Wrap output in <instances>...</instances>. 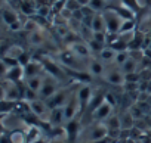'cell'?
I'll return each mask as SVG.
<instances>
[{
	"mask_svg": "<svg viewBox=\"0 0 151 143\" xmlns=\"http://www.w3.org/2000/svg\"><path fill=\"white\" fill-rule=\"evenodd\" d=\"M102 15H104V19H105L107 34H110V36L119 34L120 27H122V22H123L122 18H120L116 12H113L111 9H105V11L102 12Z\"/></svg>",
	"mask_w": 151,
	"mask_h": 143,
	"instance_id": "obj_1",
	"label": "cell"
},
{
	"mask_svg": "<svg viewBox=\"0 0 151 143\" xmlns=\"http://www.w3.org/2000/svg\"><path fill=\"white\" fill-rule=\"evenodd\" d=\"M92 100V90L89 86H82L79 89V93H77V103H79V108L80 111H86L89 103Z\"/></svg>",
	"mask_w": 151,
	"mask_h": 143,
	"instance_id": "obj_2",
	"label": "cell"
},
{
	"mask_svg": "<svg viewBox=\"0 0 151 143\" xmlns=\"http://www.w3.org/2000/svg\"><path fill=\"white\" fill-rule=\"evenodd\" d=\"M67 97H68V92L64 89V90H58L50 99L46 100L47 103V108L49 109H55V108H61V106H65V102H67Z\"/></svg>",
	"mask_w": 151,
	"mask_h": 143,
	"instance_id": "obj_3",
	"label": "cell"
},
{
	"mask_svg": "<svg viewBox=\"0 0 151 143\" xmlns=\"http://www.w3.org/2000/svg\"><path fill=\"white\" fill-rule=\"evenodd\" d=\"M79 131H80V122H79L77 118H74L71 121H67V124L64 127V133H65L68 142H76Z\"/></svg>",
	"mask_w": 151,
	"mask_h": 143,
	"instance_id": "obj_4",
	"label": "cell"
},
{
	"mask_svg": "<svg viewBox=\"0 0 151 143\" xmlns=\"http://www.w3.org/2000/svg\"><path fill=\"white\" fill-rule=\"evenodd\" d=\"M107 9H111L113 12H116L120 18H122V21H130V19H136V15L130 11V9H127L126 6H123V5H119V6H116V5H110Z\"/></svg>",
	"mask_w": 151,
	"mask_h": 143,
	"instance_id": "obj_5",
	"label": "cell"
},
{
	"mask_svg": "<svg viewBox=\"0 0 151 143\" xmlns=\"http://www.w3.org/2000/svg\"><path fill=\"white\" fill-rule=\"evenodd\" d=\"M64 121H65L64 106H61V108H55V109H50V112H49V124H50V125H53V127H59Z\"/></svg>",
	"mask_w": 151,
	"mask_h": 143,
	"instance_id": "obj_6",
	"label": "cell"
},
{
	"mask_svg": "<svg viewBox=\"0 0 151 143\" xmlns=\"http://www.w3.org/2000/svg\"><path fill=\"white\" fill-rule=\"evenodd\" d=\"M24 77H25V75H24V68H22L21 65L8 69V73L5 74V78H6V80H9L11 83H17V84H18Z\"/></svg>",
	"mask_w": 151,
	"mask_h": 143,
	"instance_id": "obj_7",
	"label": "cell"
},
{
	"mask_svg": "<svg viewBox=\"0 0 151 143\" xmlns=\"http://www.w3.org/2000/svg\"><path fill=\"white\" fill-rule=\"evenodd\" d=\"M47 109H49L47 108V103L43 99H37L34 102H30V111H31V114H34L39 118H43V115L46 114Z\"/></svg>",
	"mask_w": 151,
	"mask_h": 143,
	"instance_id": "obj_8",
	"label": "cell"
},
{
	"mask_svg": "<svg viewBox=\"0 0 151 143\" xmlns=\"http://www.w3.org/2000/svg\"><path fill=\"white\" fill-rule=\"evenodd\" d=\"M107 134H108V127L104 125V124H98V125L93 127V130L91 131L89 140H91V142H101V140H105Z\"/></svg>",
	"mask_w": 151,
	"mask_h": 143,
	"instance_id": "obj_9",
	"label": "cell"
},
{
	"mask_svg": "<svg viewBox=\"0 0 151 143\" xmlns=\"http://www.w3.org/2000/svg\"><path fill=\"white\" fill-rule=\"evenodd\" d=\"M43 69V65L42 62H37V60H31L27 66H24V75L25 78H31V77H37L40 74V71Z\"/></svg>",
	"mask_w": 151,
	"mask_h": 143,
	"instance_id": "obj_10",
	"label": "cell"
},
{
	"mask_svg": "<svg viewBox=\"0 0 151 143\" xmlns=\"http://www.w3.org/2000/svg\"><path fill=\"white\" fill-rule=\"evenodd\" d=\"M56 92H58V90H56V86H55L52 81H45V83H43V87H42L40 92H39V95H40V99L47 100V99H50Z\"/></svg>",
	"mask_w": 151,
	"mask_h": 143,
	"instance_id": "obj_11",
	"label": "cell"
},
{
	"mask_svg": "<svg viewBox=\"0 0 151 143\" xmlns=\"http://www.w3.org/2000/svg\"><path fill=\"white\" fill-rule=\"evenodd\" d=\"M71 52L76 55V56H80V58H86L91 55V49L86 43H82V41H76L71 44Z\"/></svg>",
	"mask_w": 151,
	"mask_h": 143,
	"instance_id": "obj_12",
	"label": "cell"
},
{
	"mask_svg": "<svg viewBox=\"0 0 151 143\" xmlns=\"http://www.w3.org/2000/svg\"><path fill=\"white\" fill-rule=\"evenodd\" d=\"M2 18H3V22H5L8 27H11V25L19 22V16L17 15V12L12 11V9H9V8H3V11H2Z\"/></svg>",
	"mask_w": 151,
	"mask_h": 143,
	"instance_id": "obj_13",
	"label": "cell"
},
{
	"mask_svg": "<svg viewBox=\"0 0 151 143\" xmlns=\"http://www.w3.org/2000/svg\"><path fill=\"white\" fill-rule=\"evenodd\" d=\"M111 111H113V106H111L110 103L104 102V103L93 112V118L98 120V121H102V120H105V118H108V117L111 115Z\"/></svg>",
	"mask_w": 151,
	"mask_h": 143,
	"instance_id": "obj_14",
	"label": "cell"
},
{
	"mask_svg": "<svg viewBox=\"0 0 151 143\" xmlns=\"http://www.w3.org/2000/svg\"><path fill=\"white\" fill-rule=\"evenodd\" d=\"M91 28L93 33H102V31H107V27H105V19H104V15L102 14H96L92 19V24H91Z\"/></svg>",
	"mask_w": 151,
	"mask_h": 143,
	"instance_id": "obj_15",
	"label": "cell"
},
{
	"mask_svg": "<svg viewBox=\"0 0 151 143\" xmlns=\"http://www.w3.org/2000/svg\"><path fill=\"white\" fill-rule=\"evenodd\" d=\"M61 60L67 65V66H71V69H76L77 68V63H76V55L71 52V50H65L61 53Z\"/></svg>",
	"mask_w": 151,
	"mask_h": 143,
	"instance_id": "obj_16",
	"label": "cell"
},
{
	"mask_svg": "<svg viewBox=\"0 0 151 143\" xmlns=\"http://www.w3.org/2000/svg\"><path fill=\"white\" fill-rule=\"evenodd\" d=\"M37 9L39 8H36L34 0H22V2H21V11L24 12V15L31 16V15L37 14Z\"/></svg>",
	"mask_w": 151,
	"mask_h": 143,
	"instance_id": "obj_17",
	"label": "cell"
},
{
	"mask_svg": "<svg viewBox=\"0 0 151 143\" xmlns=\"http://www.w3.org/2000/svg\"><path fill=\"white\" fill-rule=\"evenodd\" d=\"M77 109L79 106L76 105L74 102H68L65 106H64V115H65V121H71L76 118V114H77Z\"/></svg>",
	"mask_w": 151,
	"mask_h": 143,
	"instance_id": "obj_18",
	"label": "cell"
},
{
	"mask_svg": "<svg viewBox=\"0 0 151 143\" xmlns=\"http://www.w3.org/2000/svg\"><path fill=\"white\" fill-rule=\"evenodd\" d=\"M104 102H105V96H104V95H96L95 97H92V100H91V103H89V106H88L86 111L93 115V112H95Z\"/></svg>",
	"mask_w": 151,
	"mask_h": 143,
	"instance_id": "obj_19",
	"label": "cell"
},
{
	"mask_svg": "<svg viewBox=\"0 0 151 143\" xmlns=\"http://www.w3.org/2000/svg\"><path fill=\"white\" fill-rule=\"evenodd\" d=\"M95 14H99V12H104L108 5H107V0H91L89 5H88Z\"/></svg>",
	"mask_w": 151,
	"mask_h": 143,
	"instance_id": "obj_20",
	"label": "cell"
},
{
	"mask_svg": "<svg viewBox=\"0 0 151 143\" xmlns=\"http://www.w3.org/2000/svg\"><path fill=\"white\" fill-rule=\"evenodd\" d=\"M11 142L12 143H28L27 142V133L21 131V130H14L9 133Z\"/></svg>",
	"mask_w": 151,
	"mask_h": 143,
	"instance_id": "obj_21",
	"label": "cell"
},
{
	"mask_svg": "<svg viewBox=\"0 0 151 143\" xmlns=\"http://www.w3.org/2000/svg\"><path fill=\"white\" fill-rule=\"evenodd\" d=\"M89 73L92 75H95V77L102 75L104 74V65L99 60H91L89 62Z\"/></svg>",
	"mask_w": 151,
	"mask_h": 143,
	"instance_id": "obj_22",
	"label": "cell"
},
{
	"mask_svg": "<svg viewBox=\"0 0 151 143\" xmlns=\"http://www.w3.org/2000/svg\"><path fill=\"white\" fill-rule=\"evenodd\" d=\"M136 31V19H130V21H123L119 34H129Z\"/></svg>",
	"mask_w": 151,
	"mask_h": 143,
	"instance_id": "obj_23",
	"label": "cell"
},
{
	"mask_svg": "<svg viewBox=\"0 0 151 143\" xmlns=\"http://www.w3.org/2000/svg\"><path fill=\"white\" fill-rule=\"evenodd\" d=\"M116 55H117V52L116 50H113L111 47H104V50L99 53V58H101V60L102 62H113V60H116Z\"/></svg>",
	"mask_w": 151,
	"mask_h": 143,
	"instance_id": "obj_24",
	"label": "cell"
},
{
	"mask_svg": "<svg viewBox=\"0 0 151 143\" xmlns=\"http://www.w3.org/2000/svg\"><path fill=\"white\" fill-rule=\"evenodd\" d=\"M122 73H123V74H132V73H136V59L129 58V59L122 65Z\"/></svg>",
	"mask_w": 151,
	"mask_h": 143,
	"instance_id": "obj_25",
	"label": "cell"
},
{
	"mask_svg": "<svg viewBox=\"0 0 151 143\" xmlns=\"http://www.w3.org/2000/svg\"><path fill=\"white\" fill-rule=\"evenodd\" d=\"M142 40H144V36H142L141 33L135 31L133 38H132L130 43H129V49H130V50H139V49L142 47Z\"/></svg>",
	"mask_w": 151,
	"mask_h": 143,
	"instance_id": "obj_26",
	"label": "cell"
},
{
	"mask_svg": "<svg viewBox=\"0 0 151 143\" xmlns=\"http://www.w3.org/2000/svg\"><path fill=\"white\" fill-rule=\"evenodd\" d=\"M43 83H45V81L42 80L40 75L27 78V87H30V89H33V90H36V92H40V89L43 87Z\"/></svg>",
	"mask_w": 151,
	"mask_h": 143,
	"instance_id": "obj_27",
	"label": "cell"
},
{
	"mask_svg": "<svg viewBox=\"0 0 151 143\" xmlns=\"http://www.w3.org/2000/svg\"><path fill=\"white\" fill-rule=\"evenodd\" d=\"M22 99L25 100V102H34V100H37V99H40V95H39V92H36V90H33V89H30V87H27L25 86V89H24V95H22Z\"/></svg>",
	"mask_w": 151,
	"mask_h": 143,
	"instance_id": "obj_28",
	"label": "cell"
},
{
	"mask_svg": "<svg viewBox=\"0 0 151 143\" xmlns=\"http://www.w3.org/2000/svg\"><path fill=\"white\" fill-rule=\"evenodd\" d=\"M42 65H43V68H46V71L47 73H50L52 75H55V77H62V73H61V69L53 63V62H50V60H47V62H42Z\"/></svg>",
	"mask_w": 151,
	"mask_h": 143,
	"instance_id": "obj_29",
	"label": "cell"
},
{
	"mask_svg": "<svg viewBox=\"0 0 151 143\" xmlns=\"http://www.w3.org/2000/svg\"><path fill=\"white\" fill-rule=\"evenodd\" d=\"M107 80L111 84H123L124 83V74L123 73H119V71H113V73L108 74Z\"/></svg>",
	"mask_w": 151,
	"mask_h": 143,
	"instance_id": "obj_30",
	"label": "cell"
},
{
	"mask_svg": "<svg viewBox=\"0 0 151 143\" xmlns=\"http://www.w3.org/2000/svg\"><path fill=\"white\" fill-rule=\"evenodd\" d=\"M122 5L126 6L127 9H130L135 15L141 12V5H139L138 0H122Z\"/></svg>",
	"mask_w": 151,
	"mask_h": 143,
	"instance_id": "obj_31",
	"label": "cell"
},
{
	"mask_svg": "<svg viewBox=\"0 0 151 143\" xmlns=\"http://www.w3.org/2000/svg\"><path fill=\"white\" fill-rule=\"evenodd\" d=\"M28 40H30V43L34 44V46H40V44L45 43V37H43V34H42L40 31H37V30L33 31V33H30Z\"/></svg>",
	"mask_w": 151,
	"mask_h": 143,
	"instance_id": "obj_32",
	"label": "cell"
},
{
	"mask_svg": "<svg viewBox=\"0 0 151 143\" xmlns=\"http://www.w3.org/2000/svg\"><path fill=\"white\" fill-rule=\"evenodd\" d=\"M37 139H40V128L37 125H31L30 130L27 131V142L28 143H33Z\"/></svg>",
	"mask_w": 151,
	"mask_h": 143,
	"instance_id": "obj_33",
	"label": "cell"
},
{
	"mask_svg": "<svg viewBox=\"0 0 151 143\" xmlns=\"http://www.w3.org/2000/svg\"><path fill=\"white\" fill-rule=\"evenodd\" d=\"M65 9L74 14V12L82 9V5L77 2V0H65Z\"/></svg>",
	"mask_w": 151,
	"mask_h": 143,
	"instance_id": "obj_34",
	"label": "cell"
},
{
	"mask_svg": "<svg viewBox=\"0 0 151 143\" xmlns=\"http://www.w3.org/2000/svg\"><path fill=\"white\" fill-rule=\"evenodd\" d=\"M88 46H89L91 52H95V53H101V52L104 50V47H105V44H102V43L96 41L95 38H92V40L88 43Z\"/></svg>",
	"mask_w": 151,
	"mask_h": 143,
	"instance_id": "obj_35",
	"label": "cell"
},
{
	"mask_svg": "<svg viewBox=\"0 0 151 143\" xmlns=\"http://www.w3.org/2000/svg\"><path fill=\"white\" fill-rule=\"evenodd\" d=\"M130 58V53H129V50H124V52H119L117 55H116V63L117 65H123L127 59Z\"/></svg>",
	"mask_w": 151,
	"mask_h": 143,
	"instance_id": "obj_36",
	"label": "cell"
},
{
	"mask_svg": "<svg viewBox=\"0 0 151 143\" xmlns=\"http://www.w3.org/2000/svg\"><path fill=\"white\" fill-rule=\"evenodd\" d=\"M107 127H108V130H119L120 128L119 117H110L108 121H107Z\"/></svg>",
	"mask_w": 151,
	"mask_h": 143,
	"instance_id": "obj_37",
	"label": "cell"
},
{
	"mask_svg": "<svg viewBox=\"0 0 151 143\" xmlns=\"http://www.w3.org/2000/svg\"><path fill=\"white\" fill-rule=\"evenodd\" d=\"M18 62H19V65L24 68V66H27L30 62H31V58H30V53H27V52H22L19 56H18Z\"/></svg>",
	"mask_w": 151,
	"mask_h": 143,
	"instance_id": "obj_38",
	"label": "cell"
},
{
	"mask_svg": "<svg viewBox=\"0 0 151 143\" xmlns=\"http://www.w3.org/2000/svg\"><path fill=\"white\" fill-rule=\"evenodd\" d=\"M92 38H95L96 41H99L102 44L107 43V34H105V31H102V33H93V37Z\"/></svg>",
	"mask_w": 151,
	"mask_h": 143,
	"instance_id": "obj_39",
	"label": "cell"
},
{
	"mask_svg": "<svg viewBox=\"0 0 151 143\" xmlns=\"http://www.w3.org/2000/svg\"><path fill=\"white\" fill-rule=\"evenodd\" d=\"M139 80V74L132 73V74H124V81L126 83H136Z\"/></svg>",
	"mask_w": 151,
	"mask_h": 143,
	"instance_id": "obj_40",
	"label": "cell"
},
{
	"mask_svg": "<svg viewBox=\"0 0 151 143\" xmlns=\"http://www.w3.org/2000/svg\"><path fill=\"white\" fill-rule=\"evenodd\" d=\"M49 11H50V9H49V6H46V5H45V6H42V8H39V9H37V14H36V15L46 18V16L49 15Z\"/></svg>",
	"mask_w": 151,
	"mask_h": 143,
	"instance_id": "obj_41",
	"label": "cell"
},
{
	"mask_svg": "<svg viewBox=\"0 0 151 143\" xmlns=\"http://www.w3.org/2000/svg\"><path fill=\"white\" fill-rule=\"evenodd\" d=\"M104 96H105V102H107V103H110L111 106L116 105V99H114V96H113L111 93H107V95H104Z\"/></svg>",
	"mask_w": 151,
	"mask_h": 143,
	"instance_id": "obj_42",
	"label": "cell"
},
{
	"mask_svg": "<svg viewBox=\"0 0 151 143\" xmlns=\"http://www.w3.org/2000/svg\"><path fill=\"white\" fill-rule=\"evenodd\" d=\"M0 143H12L8 133H3V134H2V137H0Z\"/></svg>",
	"mask_w": 151,
	"mask_h": 143,
	"instance_id": "obj_43",
	"label": "cell"
},
{
	"mask_svg": "<svg viewBox=\"0 0 151 143\" xmlns=\"http://www.w3.org/2000/svg\"><path fill=\"white\" fill-rule=\"evenodd\" d=\"M77 2H79V3L82 5V8H83V6H88V5H89L91 0H77Z\"/></svg>",
	"mask_w": 151,
	"mask_h": 143,
	"instance_id": "obj_44",
	"label": "cell"
},
{
	"mask_svg": "<svg viewBox=\"0 0 151 143\" xmlns=\"http://www.w3.org/2000/svg\"><path fill=\"white\" fill-rule=\"evenodd\" d=\"M33 143H49V142H47L46 139H42V137H40V139H37V140H34Z\"/></svg>",
	"mask_w": 151,
	"mask_h": 143,
	"instance_id": "obj_45",
	"label": "cell"
},
{
	"mask_svg": "<svg viewBox=\"0 0 151 143\" xmlns=\"http://www.w3.org/2000/svg\"><path fill=\"white\" fill-rule=\"evenodd\" d=\"M49 143H62V142H59V140H53V142H49Z\"/></svg>",
	"mask_w": 151,
	"mask_h": 143,
	"instance_id": "obj_46",
	"label": "cell"
},
{
	"mask_svg": "<svg viewBox=\"0 0 151 143\" xmlns=\"http://www.w3.org/2000/svg\"><path fill=\"white\" fill-rule=\"evenodd\" d=\"M136 143H142V142H141V140H138V142H136Z\"/></svg>",
	"mask_w": 151,
	"mask_h": 143,
	"instance_id": "obj_47",
	"label": "cell"
}]
</instances>
